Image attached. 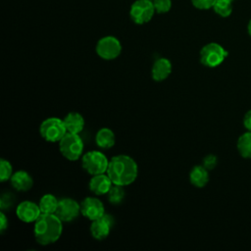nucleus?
I'll return each mask as SVG.
<instances>
[{
    "label": "nucleus",
    "mask_w": 251,
    "mask_h": 251,
    "mask_svg": "<svg viewBox=\"0 0 251 251\" xmlns=\"http://www.w3.org/2000/svg\"><path fill=\"white\" fill-rule=\"evenodd\" d=\"M106 174L113 184L126 186L134 182L137 177L138 168L136 162L127 155H117L109 160Z\"/></svg>",
    "instance_id": "obj_1"
},
{
    "label": "nucleus",
    "mask_w": 251,
    "mask_h": 251,
    "mask_svg": "<svg viewBox=\"0 0 251 251\" xmlns=\"http://www.w3.org/2000/svg\"><path fill=\"white\" fill-rule=\"evenodd\" d=\"M62 221L55 214H43L34 222V238L40 245L55 243L63 231Z\"/></svg>",
    "instance_id": "obj_2"
},
{
    "label": "nucleus",
    "mask_w": 251,
    "mask_h": 251,
    "mask_svg": "<svg viewBox=\"0 0 251 251\" xmlns=\"http://www.w3.org/2000/svg\"><path fill=\"white\" fill-rule=\"evenodd\" d=\"M59 149L64 158L69 161H76L82 155L83 141L78 133L67 132L59 141Z\"/></svg>",
    "instance_id": "obj_3"
},
{
    "label": "nucleus",
    "mask_w": 251,
    "mask_h": 251,
    "mask_svg": "<svg viewBox=\"0 0 251 251\" xmlns=\"http://www.w3.org/2000/svg\"><path fill=\"white\" fill-rule=\"evenodd\" d=\"M228 52L219 43L210 42L200 50V62L208 68L220 66L227 57Z\"/></svg>",
    "instance_id": "obj_4"
},
{
    "label": "nucleus",
    "mask_w": 251,
    "mask_h": 251,
    "mask_svg": "<svg viewBox=\"0 0 251 251\" xmlns=\"http://www.w3.org/2000/svg\"><path fill=\"white\" fill-rule=\"evenodd\" d=\"M67 132L64 121L56 117L44 120L39 126L40 135L48 142H59Z\"/></svg>",
    "instance_id": "obj_5"
},
{
    "label": "nucleus",
    "mask_w": 251,
    "mask_h": 251,
    "mask_svg": "<svg viewBox=\"0 0 251 251\" xmlns=\"http://www.w3.org/2000/svg\"><path fill=\"white\" fill-rule=\"evenodd\" d=\"M81 165L85 172L91 176H95L107 172L109 160L102 152L92 150L82 155Z\"/></svg>",
    "instance_id": "obj_6"
},
{
    "label": "nucleus",
    "mask_w": 251,
    "mask_h": 251,
    "mask_svg": "<svg viewBox=\"0 0 251 251\" xmlns=\"http://www.w3.org/2000/svg\"><path fill=\"white\" fill-rule=\"evenodd\" d=\"M97 55L104 60H114L122 52V45L118 38L112 35L100 38L96 44Z\"/></svg>",
    "instance_id": "obj_7"
},
{
    "label": "nucleus",
    "mask_w": 251,
    "mask_h": 251,
    "mask_svg": "<svg viewBox=\"0 0 251 251\" xmlns=\"http://www.w3.org/2000/svg\"><path fill=\"white\" fill-rule=\"evenodd\" d=\"M155 13V8L151 0H136L130 7L129 16L133 23L143 25L148 23Z\"/></svg>",
    "instance_id": "obj_8"
},
{
    "label": "nucleus",
    "mask_w": 251,
    "mask_h": 251,
    "mask_svg": "<svg viewBox=\"0 0 251 251\" xmlns=\"http://www.w3.org/2000/svg\"><path fill=\"white\" fill-rule=\"evenodd\" d=\"M80 214V204L72 198H63L59 200V204L55 215L63 222L70 223L76 219Z\"/></svg>",
    "instance_id": "obj_9"
},
{
    "label": "nucleus",
    "mask_w": 251,
    "mask_h": 251,
    "mask_svg": "<svg viewBox=\"0 0 251 251\" xmlns=\"http://www.w3.org/2000/svg\"><path fill=\"white\" fill-rule=\"evenodd\" d=\"M80 214L92 222L105 215V207L98 198L86 197L80 203Z\"/></svg>",
    "instance_id": "obj_10"
},
{
    "label": "nucleus",
    "mask_w": 251,
    "mask_h": 251,
    "mask_svg": "<svg viewBox=\"0 0 251 251\" xmlns=\"http://www.w3.org/2000/svg\"><path fill=\"white\" fill-rule=\"evenodd\" d=\"M16 214L19 220H21L24 223H34L38 217L41 215V210L39 208V205L31 202V201H23L21 202L17 209Z\"/></svg>",
    "instance_id": "obj_11"
},
{
    "label": "nucleus",
    "mask_w": 251,
    "mask_h": 251,
    "mask_svg": "<svg viewBox=\"0 0 251 251\" xmlns=\"http://www.w3.org/2000/svg\"><path fill=\"white\" fill-rule=\"evenodd\" d=\"M113 225H114L113 217L105 214L101 218L92 221L90 226L91 235L97 240H103L109 235Z\"/></svg>",
    "instance_id": "obj_12"
},
{
    "label": "nucleus",
    "mask_w": 251,
    "mask_h": 251,
    "mask_svg": "<svg viewBox=\"0 0 251 251\" xmlns=\"http://www.w3.org/2000/svg\"><path fill=\"white\" fill-rule=\"evenodd\" d=\"M88 185L90 191L95 195H104L108 193L111 186L113 185V182L109 176L104 173L92 176Z\"/></svg>",
    "instance_id": "obj_13"
},
{
    "label": "nucleus",
    "mask_w": 251,
    "mask_h": 251,
    "mask_svg": "<svg viewBox=\"0 0 251 251\" xmlns=\"http://www.w3.org/2000/svg\"><path fill=\"white\" fill-rule=\"evenodd\" d=\"M172 73V63L167 58L157 59L151 70L152 78L155 81H163L169 77Z\"/></svg>",
    "instance_id": "obj_14"
},
{
    "label": "nucleus",
    "mask_w": 251,
    "mask_h": 251,
    "mask_svg": "<svg viewBox=\"0 0 251 251\" xmlns=\"http://www.w3.org/2000/svg\"><path fill=\"white\" fill-rule=\"evenodd\" d=\"M12 186L18 191H27L32 187L31 176L25 171H17L10 178Z\"/></svg>",
    "instance_id": "obj_15"
},
{
    "label": "nucleus",
    "mask_w": 251,
    "mask_h": 251,
    "mask_svg": "<svg viewBox=\"0 0 251 251\" xmlns=\"http://www.w3.org/2000/svg\"><path fill=\"white\" fill-rule=\"evenodd\" d=\"M63 121L68 132L79 133L84 127V119L79 113L76 112L67 114Z\"/></svg>",
    "instance_id": "obj_16"
},
{
    "label": "nucleus",
    "mask_w": 251,
    "mask_h": 251,
    "mask_svg": "<svg viewBox=\"0 0 251 251\" xmlns=\"http://www.w3.org/2000/svg\"><path fill=\"white\" fill-rule=\"evenodd\" d=\"M189 180L195 187H204L209 181L208 170L203 165L194 166L189 173Z\"/></svg>",
    "instance_id": "obj_17"
},
{
    "label": "nucleus",
    "mask_w": 251,
    "mask_h": 251,
    "mask_svg": "<svg viewBox=\"0 0 251 251\" xmlns=\"http://www.w3.org/2000/svg\"><path fill=\"white\" fill-rule=\"evenodd\" d=\"M95 141L98 147L102 149H109L115 145V133L108 127L100 128L95 135Z\"/></svg>",
    "instance_id": "obj_18"
},
{
    "label": "nucleus",
    "mask_w": 251,
    "mask_h": 251,
    "mask_svg": "<svg viewBox=\"0 0 251 251\" xmlns=\"http://www.w3.org/2000/svg\"><path fill=\"white\" fill-rule=\"evenodd\" d=\"M59 204V200L50 193L44 194L39 200V208L41 213L43 214H55L57 207Z\"/></svg>",
    "instance_id": "obj_19"
},
{
    "label": "nucleus",
    "mask_w": 251,
    "mask_h": 251,
    "mask_svg": "<svg viewBox=\"0 0 251 251\" xmlns=\"http://www.w3.org/2000/svg\"><path fill=\"white\" fill-rule=\"evenodd\" d=\"M237 150L245 159H251V131L242 133L237 139Z\"/></svg>",
    "instance_id": "obj_20"
},
{
    "label": "nucleus",
    "mask_w": 251,
    "mask_h": 251,
    "mask_svg": "<svg viewBox=\"0 0 251 251\" xmlns=\"http://www.w3.org/2000/svg\"><path fill=\"white\" fill-rule=\"evenodd\" d=\"M108 200L110 203L114 205L121 204L126 196V192L124 189V186L118 185V184H113L110 188V190L107 193Z\"/></svg>",
    "instance_id": "obj_21"
},
{
    "label": "nucleus",
    "mask_w": 251,
    "mask_h": 251,
    "mask_svg": "<svg viewBox=\"0 0 251 251\" xmlns=\"http://www.w3.org/2000/svg\"><path fill=\"white\" fill-rule=\"evenodd\" d=\"M231 0H216L213 9L216 14L223 18L228 17L232 12Z\"/></svg>",
    "instance_id": "obj_22"
},
{
    "label": "nucleus",
    "mask_w": 251,
    "mask_h": 251,
    "mask_svg": "<svg viewBox=\"0 0 251 251\" xmlns=\"http://www.w3.org/2000/svg\"><path fill=\"white\" fill-rule=\"evenodd\" d=\"M13 168L9 161L5 159L0 160V180L2 182L11 178L13 175Z\"/></svg>",
    "instance_id": "obj_23"
},
{
    "label": "nucleus",
    "mask_w": 251,
    "mask_h": 251,
    "mask_svg": "<svg viewBox=\"0 0 251 251\" xmlns=\"http://www.w3.org/2000/svg\"><path fill=\"white\" fill-rule=\"evenodd\" d=\"M152 2L155 8V12L158 14H165L172 8L171 0H153Z\"/></svg>",
    "instance_id": "obj_24"
},
{
    "label": "nucleus",
    "mask_w": 251,
    "mask_h": 251,
    "mask_svg": "<svg viewBox=\"0 0 251 251\" xmlns=\"http://www.w3.org/2000/svg\"><path fill=\"white\" fill-rule=\"evenodd\" d=\"M216 0H191L192 5L200 10H208L213 8Z\"/></svg>",
    "instance_id": "obj_25"
},
{
    "label": "nucleus",
    "mask_w": 251,
    "mask_h": 251,
    "mask_svg": "<svg viewBox=\"0 0 251 251\" xmlns=\"http://www.w3.org/2000/svg\"><path fill=\"white\" fill-rule=\"evenodd\" d=\"M217 164H218L217 156L214 154H209L204 157L202 165L209 171V170H213L217 166Z\"/></svg>",
    "instance_id": "obj_26"
},
{
    "label": "nucleus",
    "mask_w": 251,
    "mask_h": 251,
    "mask_svg": "<svg viewBox=\"0 0 251 251\" xmlns=\"http://www.w3.org/2000/svg\"><path fill=\"white\" fill-rule=\"evenodd\" d=\"M14 203V197L11 193H5L2 195L0 200V207L2 210L9 209Z\"/></svg>",
    "instance_id": "obj_27"
},
{
    "label": "nucleus",
    "mask_w": 251,
    "mask_h": 251,
    "mask_svg": "<svg viewBox=\"0 0 251 251\" xmlns=\"http://www.w3.org/2000/svg\"><path fill=\"white\" fill-rule=\"evenodd\" d=\"M8 228V220L3 212L0 213V232L3 233Z\"/></svg>",
    "instance_id": "obj_28"
},
{
    "label": "nucleus",
    "mask_w": 251,
    "mask_h": 251,
    "mask_svg": "<svg viewBox=\"0 0 251 251\" xmlns=\"http://www.w3.org/2000/svg\"><path fill=\"white\" fill-rule=\"evenodd\" d=\"M243 125L248 131H251V110L245 113L243 118Z\"/></svg>",
    "instance_id": "obj_29"
},
{
    "label": "nucleus",
    "mask_w": 251,
    "mask_h": 251,
    "mask_svg": "<svg viewBox=\"0 0 251 251\" xmlns=\"http://www.w3.org/2000/svg\"><path fill=\"white\" fill-rule=\"evenodd\" d=\"M247 31H248L249 35L251 36V20L249 21V23H248V25H247Z\"/></svg>",
    "instance_id": "obj_30"
},
{
    "label": "nucleus",
    "mask_w": 251,
    "mask_h": 251,
    "mask_svg": "<svg viewBox=\"0 0 251 251\" xmlns=\"http://www.w3.org/2000/svg\"><path fill=\"white\" fill-rule=\"evenodd\" d=\"M231 1H233V0H231Z\"/></svg>",
    "instance_id": "obj_31"
},
{
    "label": "nucleus",
    "mask_w": 251,
    "mask_h": 251,
    "mask_svg": "<svg viewBox=\"0 0 251 251\" xmlns=\"http://www.w3.org/2000/svg\"><path fill=\"white\" fill-rule=\"evenodd\" d=\"M151 1H153V0H151Z\"/></svg>",
    "instance_id": "obj_32"
}]
</instances>
